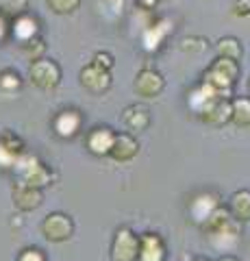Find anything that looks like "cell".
Wrapping results in <instances>:
<instances>
[{
  "mask_svg": "<svg viewBox=\"0 0 250 261\" xmlns=\"http://www.w3.org/2000/svg\"><path fill=\"white\" fill-rule=\"evenodd\" d=\"M37 33V22L33 18H29V15H20L18 20L13 24V35L20 39V42H29V39H33Z\"/></svg>",
  "mask_w": 250,
  "mask_h": 261,
  "instance_id": "cell-21",
  "label": "cell"
},
{
  "mask_svg": "<svg viewBox=\"0 0 250 261\" xmlns=\"http://www.w3.org/2000/svg\"><path fill=\"white\" fill-rule=\"evenodd\" d=\"M13 202L22 211H33L42 205V192L24 183H15L13 187Z\"/></svg>",
  "mask_w": 250,
  "mask_h": 261,
  "instance_id": "cell-10",
  "label": "cell"
},
{
  "mask_svg": "<svg viewBox=\"0 0 250 261\" xmlns=\"http://www.w3.org/2000/svg\"><path fill=\"white\" fill-rule=\"evenodd\" d=\"M80 126V116L76 111H63L59 113V118L54 120V130L61 137H72Z\"/></svg>",
  "mask_w": 250,
  "mask_h": 261,
  "instance_id": "cell-18",
  "label": "cell"
},
{
  "mask_svg": "<svg viewBox=\"0 0 250 261\" xmlns=\"http://www.w3.org/2000/svg\"><path fill=\"white\" fill-rule=\"evenodd\" d=\"M135 89H137V94L144 98H155L157 94H161V89H163V79H161V74H157L155 70H144V72H140V76L135 81Z\"/></svg>",
  "mask_w": 250,
  "mask_h": 261,
  "instance_id": "cell-11",
  "label": "cell"
},
{
  "mask_svg": "<svg viewBox=\"0 0 250 261\" xmlns=\"http://www.w3.org/2000/svg\"><path fill=\"white\" fill-rule=\"evenodd\" d=\"M193 261H207V259H193Z\"/></svg>",
  "mask_w": 250,
  "mask_h": 261,
  "instance_id": "cell-34",
  "label": "cell"
},
{
  "mask_svg": "<svg viewBox=\"0 0 250 261\" xmlns=\"http://www.w3.org/2000/svg\"><path fill=\"white\" fill-rule=\"evenodd\" d=\"M211 68H215L217 72H222L224 76H229L233 83H235V79H237V61H233V59H224V57H220Z\"/></svg>",
  "mask_w": 250,
  "mask_h": 261,
  "instance_id": "cell-24",
  "label": "cell"
},
{
  "mask_svg": "<svg viewBox=\"0 0 250 261\" xmlns=\"http://www.w3.org/2000/svg\"><path fill=\"white\" fill-rule=\"evenodd\" d=\"M203 118L209 122V124H215V126L224 124V122L231 120V102L227 98H217L211 107L203 113Z\"/></svg>",
  "mask_w": 250,
  "mask_h": 261,
  "instance_id": "cell-17",
  "label": "cell"
},
{
  "mask_svg": "<svg viewBox=\"0 0 250 261\" xmlns=\"http://www.w3.org/2000/svg\"><path fill=\"white\" fill-rule=\"evenodd\" d=\"M217 261H237V259H235V257H231V255H224V257H220Z\"/></svg>",
  "mask_w": 250,
  "mask_h": 261,
  "instance_id": "cell-33",
  "label": "cell"
},
{
  "mask_svg": "<svg viewBox=\"0 0 250 261\" xmlns=\"http://www.w3.org/2000/svg\"><path fill=\"white\" fill-rule=\"evenodd\" d=\"M94 65H98V68L109 72L111 68H114V57L107 55V53H98V55L94 57Z\"/></svg>",
  "mask_w": 250,
  "mask_h": 261,
  "instance_id": "cell-27",
  "label": "cell"
},
{
  "mask_svg": "<svg viewBox=\"0 0 250 261\" xmlns=\"http://www.w3.org/2000/svg\"><path fill=\"white\" fill-rule=\"evenodd\" d=\"M124 124L131 130H144L150 124V116L146 107H128L124 111Z\"/></svg>",
  "mask_w": 250,
  "mask_h": 261,
  "instance_id": "cell-19",
  "label": "cell"
},
{
  "mask_svg": "<svg viewBox=\"0 0 250 261\" xmlns=\"http://www.w3.org/2000/svg\"><path fill=\"white\" fill-rule=\"evenodd\" d=\"M137 152H140V146H137V142L126 133L116 135L114 146H111V150H109V154L116 161H131Z\"/></svg>",
  "mask_w": 250,
  "mask_h": 261,
  "instance_id": "cell-12",
  "label": "cell"
},
{
  "mask_svg": "<svg viewBox=\"0 0 250 261\" xmlns=\"http://www.w3.org/2000/svg\"><path fill=\"white\" fill-rule=\"evenodd\" d=\"M31 81L42 87V89H52L54 85L59 83V68L57 63L52 61H44L39 59L33 63V68H31Z\"/></svg>",
  "mask_w": 250,
  "mask_h": 261,
  "instance_id": "cell-5",
  "label": "cell"
},
{
  "mask_svg": "<svg viewBox=\"0 0 250 261\" xmlns=\"http://www.w3.org/2000/svg\"><path fill=\"white\" fill-rule=\"evenodd\" d=\"M140 257V238L131 228H120L111 244V259L114 261H137Z\"/></svg>",
  "mask_w": 250,
  "mask_h": 261,
  "instance_id": "cell-3",
  "label": "cell"
},
{
  "mask_svg": "<svg viewBox=\"0 0 250 261\" xmlns=\"http://www.w3.org/2000/svg\"><path fill=\"white\" fill-rule=\"evenodd\" d=\"M172 31V22L170 20H159L157 24H152L150 29L144 31V48L146 50H157L159 44L163 42V37L168 35V33Z\"/></svg>",
  "mask_w": 250,
  "mask_h": 261,
  "instance_id": "cell-14",
  "label": "cell"
},
{
  "mask_svg": "<svg viewBox=\"0 0 250 261\" xmlns=\"http://www.w3.org/2000/svg\"><path fill=\"white\" fill-rule=\"evenodd\" d=\"M100 5H102L111 15H118L120 11H122V7H124V0H100Z\"/></svg>",
  "mask_w": 250,
  "mask_h": 261,
  "instance_id": "cell-29",
  "label": "cell"
},
{
  "mask_svg": "<svg viewBox=\"0 0 250 261\" xmlns=\"http://www.w3.org/2000/svg\"><path fill=\"white\" fill-rule=\"evenodd\" d=\"M80 83L90 89V92L100 94L111 85V76H109L107 70H102V68H98V65L92 63V65H87V68L80 72Z\"/></svg>",
  "mask_w": 250,
  "mask_h": 261,
  "instance_id": "cell-9",
  "label": "cell"
},
{
  "mask_svg": "<svg viewBox=\"0 0 250 261\" xmlns=\"http://www.w3.org/2000/svg\"><path fill=\"white\" fill-rule=\"evenodd\" d=\"M203 228L209 235L211 246L220 252H231L239 242V222L222 207H217L213 214L209 216Z\"/></svg>",
  "mask_w": 250,
  "mask_h": 261,
  "instance_id": "cell-1",
  "label": "cell"
},
{
  "mask_svg": "<svg viewBox=\"0 0 250 261\" xmlns=\"http://www.w3.org/2000/svg\"><path fill=\"white\" fill-rule=\"evenodd\" d=\"M78 3L80 0H48V5L54 13H72L78 7Z\"/></svg>",
  "mask_w": 250,
  "mask_h": 261,
  "instance_id": "cell-25",
  "label": "cell"
},
{
  "mask_svg": "<svg viewBox=\"0 0 250 261\" xmlns=\"http://www.w3.org/2000/svg\"><path fill=\"white\" fill-rule=\"evenodd\" d=\"M44 238L48 242H66L72 238V231H74V224L72 220L63 214H50L46 216L44 224H42Z\"/></svg>",
  "mask_w": 250,
  "mask_h": 261,
  "instance_id": "cell-4",
  "label": "cell"
},
{
  "mask_svg": "<svg viewBox=\"0 0 250 261\" xmlns=\"http://www.w3.org/2000/svg\"><path fill=\"white\" fill-rule=\"evenodd\" d=\"M20 157H22V142L15 135L5 133L0 137V168L13 170Z\"/></svg>",
  "mask_w": 250,
  "mask_h": 261,
  "instance_id": "cell-7",
  "label": "cell"
},
{
  "mask_svg": "<svg viewBox=\"0 0 250 261\" xmlns=\"http://www.w3.org/2000/svg\"><path fill=\"white\" fill-rule=\"evenodd\" d=\"M137 5H140V9H144V11H150V9H155L157 0H137Z\"/></svg>",
  "mask_w": 250,
  "mask_h": 261,
  "instance_id": "cell-31",
  "label": "cell"
},
{
  "mask_svg": "<svg viewBox=\"0 0 250 261\" xmlns=\"http://www.w3.org/2000/svg\"><path fill=\"white\" fill-rule=\"evenodd\" d=\"M140 261H165V244L155 233L140 238Z\"/></svg>",
  "mask_w": 250,
  "mask_h": 261,
  "instance_id": "cell-8",
  "label": "cell"
},
{
  "mask_svg": "<svg viewBox=\"0 0 250 261\" xmlns=\"http://www.w3.org/2000/svg\"><path fill=\"white\" fill-rule=\"evenodd\" d=\"M229 214L237 220V222H248L250 220V192L241 190L231 196V207Z\"/></svg>",
  "mask_w": 250,
  "mask_h": 261,
  "instance_id": "cell-15",
  "label": "cell"
},
{
  "mask_svg": "<svg viewBox=\"0 0 250 261\" xmlns=\"http://www.w3.org/2000/svg\"><path fill=\"white\" fill-rule=\"evenodd\" d=\"M26 9V0H0V13L15 18V15H22Z\"/></svg>",
  "mask_w": 250,
  "mask_h": 261,
  "instance_id": "cell-23",
  "label": "cell"
},
{
  "mask_svg": "<svg viewBox=\"0 0 250 261\" xmlns=\"http://www.w3.org/2000/svg\"><path fill=\"white\" fill-rule=\"evenodd\" d=\"M114 140H116V135L109 128H96L90 135V140H87V146H90V150L94 154H109Z\"/></svg>",
  "mask_w": 250,
  "mask_h": 261,
  "instance_id": "cell-16",
  "label": "cell"
},
{
  "mask_svg": "<svg viewBox=\"0 0 250 261\" xmlns=\"http://www.w3.org/2000/svg\"><path fill=\"white\" fill-rule=\"evenodd\" d=\"M231 120L237 126H250V98H237V100H233Z\"/></svg>",
  "mask_w": 250,
  "mask_h": 261,
  "instance_id": "cell-20",
  "label": "cell"
},
{
  "mask_svg": "<svg viewBox=\"0 0 250 261\" xmlns=\"http://www.w3.org/2000/svg\"><path fill=\"white\" fill-rule=\"evenodd\" d=\"M13 170L20 176V183L29 185V187H35V190H42V187H46L52 181V176L46 170V166H42L39 159L33 157V154H22Z\"/></svg>",
  "mask_w": 250,
  "mask_h": 261,
  "instance_id": "cell-2",
  "label": "cell"
},
{
  "mask_svg": "<svg viewBox=\"0 0 250 261\" xmlns=\"http://www.w3.org/2000/svg\"><path fill=\"white\" fill-rule=\"evenodd\" d=\"M217 98H222V96L217 94L215 89H211L209 85L203 83L198 89H193V92L189 94V107L196 111V113H205V111L217 100Z\"/></svg>",
  "mask_w": 250,
  "mask_h": 261,
  "instance_id": "cell-13",
  "label": "cell"
},
{
  "mask_svg": "<svg viewBox=\"0 0 250 261\" xmlns=\"http://www.w3.org/2000/svg\"><path fill=\"white\" fill-rule=\"evenodd\" d=\"M18 261H46V257L39 248H26V250H22Z\"/></svg>",
  "mask_w": 250,
  "mask_h": 261,
  "instance_id": "cell-28",
  "label": "cell"
},
{
  "mask_svg": "<svg viewBox=\"0 0 250 261\" xmlns=\"http://www.w3.org/2000/svg\"><path fill=\"white\" fill-rule=\"evenodd\" d=\"M5 35H7V22H5V18H0V39Z\"/></svg>",
  "mask_w": 250,
  "mask_h": 261,
  "instance_id": "cell-32",
  "label": "cell"
},
{
  "mask_svg": "<svg viewBox=\"0 0 250 261\" xmlns=\"http://www.w3.org/2000/svg\"><path fill=\"white\" fill-rule=\"evenodd\" d=\"M233 9H235V15H250V0H237Z\"/></svg>",
  "mask_w": 250,
  "mask_h": 261,
  "instance_id": "cell-30",
  "label": "cell"
},
{
  "mask_svg": "<svg viewBox=\"0 0 250 261\" xmlns=\"http://www.w3.org/2000/svg\"><path fill=\"white\" fill-rule=\"evenodd\" d=\"M217 53H220V57H224V59H233V61H235L239 57V53H241V48H239L237 39L227 37V39H220V42H217Z\"/></svg>",
  "mask_w": 250,
  "mask_h": 261,
  "instance_id": "cell-22",
  "label": "cell"
},
{
  "mask_svg": "<svg viewBox=\"0 0 250 261\" xmlns=\"http://www.w3.org/2000/svg\"><path fill=\"white\" fill-rule=\"evenodd\" d=\"M0 87L3 89H18L20 87V79H18V74H11V72H5L3 76H0Z\"/></svg>",
  "mask_w": 250,
  "mask_h": 261,
  "instance_id": "cell-26",
  "label": "cell"
},
{
  "mask_svg": "<svg viewBox=\"0 0 250 261\" xmlns=\"http://www.w3.org/2000/svg\"><path fill=\"white\" fill-rule=\"evenodd\" d=\"M217 207H220V202H217V196L215 194H200V196H196V198L191 200L189 216H191L193 222L203 226L207 220H209V216H211Z\"/></svg>",
  "mask_w": 250,
  "mask_h": 261,
  "instance_id": "cell-6",
  "label": "cell"
}]
</instances>
